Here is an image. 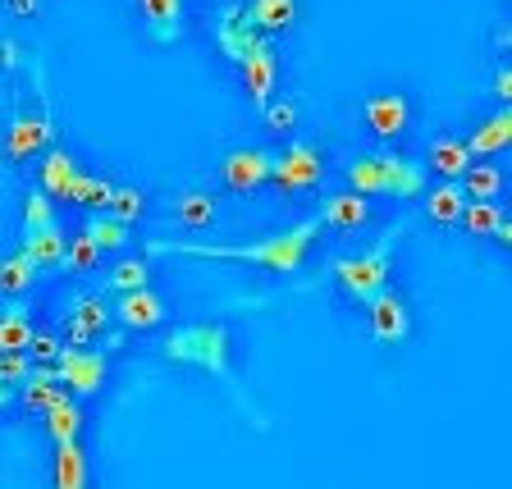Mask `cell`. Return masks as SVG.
<instances>
[{
  "instance_id": "obj_34",
  "label": "cell",
  "mask_w": 512,
  "mask_h": 489,
  "mask_svg": "<svg viewBox=\"0 0 512 489\" xmlns=\"http://www.w3.org/2000/svg\"><path fill=\"white\" fill-rule=\"evenodd\" d=\"M142 211H147V197H142L138 188H128V183H115V188H110V206H106L110 220L133 224Z\"/></svg>"
},
{
  "instance_id": "obj_2",
  "label": "cell",
  "mask_w": 512,
  "mask_h": 489,
  "mask_svg": "<svg viewBox=\"0 0 512 489\" xmlns=\"http://www.w3.org/2000/svg\"><path fill=\"white\" fill-rule=\"evenodd\" d=\"M348 188L362 197H398V202H416L426 192V165L407 160L398 151H362L348 160Z\"/></svg>"
},
{
  "instance_id": "obj_33",
  "label": "cell",
  "mask_w": 512,
  "mask_h": 489,
  "mask_svg": "<svg viewBox=\"0 0 512 489\" xmlns=\"http://www.w3.org/2000/svg\"><path fill=\"white\" fill-rule=\"evenodd\" d=\"M499 220H503V211H499V202H467L462 206V229H467L471 238H490L494 229H499Z\"/></svg>"
},
{
  "instance_id": "obj_27",
  "label": "cell",
  "mask_w": 512,
  "mask_h": 489,
  "mask_svg": "<svg viewBox=\"0 0 512 489\" xmlns=\"http://www.w3.org/2000/svg\"><path fill=\"white\" fill-rule=\"evenodd\" d=\"M421 202H426V220H435V224H458V220H462V206H467V197H462L458 183H439V188L421 192Z\"/></svg>"
},
{
  "instance_id": "obj_26",
  "label": "cell",
  "mask_w": 512,
  "mask_h": 489,
  "mask_svg": "<svg viewBox=\"0 0 512 489\" xmlns=\"http://www.w3.org/2000/svg\"><path fill=\"white\" fill-rule=\"evenodd\" d=\"M55 489H87V453L83 444H55Z\"/></svg>"
},
{
  "instance_id": "obj_29",
  "label": "cell",
  "mask_w": 512,
  "mask_h": 489,
  "mask_svg": "<svg viewBox=\"0 0 512 489\" xmlns=\"http://www.w3.org/2000/svg\"><path fill=\"white\" fill-rule=\"evenodd\" d=\"M32 279H37V266H32L23 252L0 256V293H5V298H23L32 288Z\"/></svg>"
},
{
  "instance_id": "obj_35",
  "label": "cell",
  "mask_w": 512,
  "mask_h": 489,
  "mask_svg": "<svg viewBox=\"0 0 512 489\" xmlns=\"http://www.w3.org/2000/svg\"><path fill=\"white\" fill-rule=\"evenodd\" d=\"M110 288H115V293H138V288H151V266L142 261V256H128V261H119V266L110 270Z\"/></svg>"
},
{
  "instance_id": "obj_20",
  "label": "cell",
  "mask_w": 512,
  "mask_h": 489,
  "mask_svg": "<svg viewBox=\"0 0 512 489\" xmlns=\"http://www.w3.org/2000/svg\"><path fill=\"white\" fill-rule=\"evenodd\" d=\"M28 339H32V311L23 298L5 302L0 307V352H28Z\"/></svg>"
},
{
  "instance_id": "obj_10",
  "label": "cell",
  "mask_w": 512,
  "mask_h": 489,
  "mask_svg": "<svg viewBox=\"0 0 512 489\" xmlns=\"http://www.w3.org/2000/svg\"><path fill=\"white\" fill-rule=\"evenodd\" d=\"M106 325H110V307L87 293V298H74V307H69V316L60 320V330L55 334H60L64 348H83V343H92Z\"/></svg>"
},
{
  "instance_id": "obj_41",
  "label": "cell",
  "mask_w": 512,
  "mask_h": 489,
  "mask_svg": "<svg viewBox=\"0 0 512 489\" xmlns=\"http://www.w3.org/2000/svg\"><path fill=\"white\" fill-rule=\"evenodd\" d=\"M494 96H499L503 106L512 101V74H508V69H499V74H494Z\"/></svg>"
},
{
  "instance_id": "obj_6",
  "label": "cell",
  "mask_w": 512,
  "mask_h": 489,
  "mask_svg": "<svg viewBox=\"0 0 512 489\" xmlns=\"http://www.w3.org/2000/svg\"><path fill=\"white\" fill-rule=\"evenodd\" d=\"M320 170H325V160H320L316 142H288V147L270 160V183H275L279 192H307L320 183Z\"/></svg>"
},
{
  "instance_id": "obj_24",
  "label": "cell",
  "mask_w": 512,
  "mask_h": 489,
  "mask_svg": "<svg viewBox=\"0 0 512 489\" xmlns=\"http://www.w3.org/2000/svg\"><path fill=\"white\" fill-rule=\"evenodd\" d=\"M215 42H220V51L229 55V60H243V55L256 46V32L247 28L238 10H224L220 23H215Z\"/></svg>"
},
{
  "instance_id": "obj_1",
  "label": "cell",
  "mask_w": 512,
  "mask_h": 489,
  "mask_svg": "<svg viewBox=\"0 0 512 489\" xmlns=\"http://www.w3.org/2000/svg\"><path fill=\"white\" fill-rule=\"evenodd\" d=\"M320 238V220H298L284 234L256 238V243H170V238H156L147 243L151 256H202V261H243V266L270 270V275H293V270L307 266L311 247Z\"/></svg>"
},
{
  "instance_id": "obj_39",
  "label": "cell",
  "mask_w": 512,
  "mask_h": 489,
  "mask_svg": "<svg viewBox=\"0 0 512 489\" xmlns=\"http://www.w3.org/2000/svg\"><path fill=\"white\" fill-rule=\"evenodd\" d=\"M32 375V362L28 352H0V384L5 389H14V384H23Z\"/></svg>"
},
{
  "instance_id": "obj_22",
  "label": "cell",
  "mask_w": 512,
  "mask_h": 489,
  "mask_svg": "<svg viewBox=\"0 0 512 489\" xmlns=\"http://www.w3.org/2000/svg\"><path fill=\"white\" fill-rule=\"evenodd\" d=\"M170 215L179 224H188V229H211L215 224V197L211 192H202V188H188V192H179L170 202Z\"/></svg>"
},
{
  "instance_id": "obj_21",
  "label": "cell",
  "mask_w": 512,
  "mask_h": 489,
  "mask_svg": "<svg viewBox=\"0 0 512 489\" xmlns=\"http://www.w3.org/2000/svg\"><path fill=\"white\" fill-rule=\"evenodd\" d=\"M46 435L55 439V444H74L78 435H83V407H78V398L64 394L60 403L46 407Z\"/></svg>"
},
{
  "instance_id": "obj_16",
  "label": "cell",
  "mask_w": 512,
  "mask_h": 489,
  "mask_svg": "<svg viewBox=\"0 0 512 489\" xmlns=\"http://www.w3.org/2000/svg\"><path fill=\"white\" fill-rule=\"evenodd\" d=\"M238 14H243V23L256 32V37H275V32L293 28V19H298V0H247Z\"/></svg>"
},
{
  "instance_id": "obj_11",
  "label": "cell",
  "mask_w": 512,
  "mask_h": 489,
  "mask_svg": "<svg viewBox=\"0 0 512 489\" xmlns=\"http://www.w3.org/2000/svg\"><path fill=\"white\" fill-rule=\"evenodd\" d=\"M270 151H261V147H238V151H229L224 156V165H220V174H224V188L229 192H256L261 183L270 179Z\"/></svg>"
},
{
  "instance_id": "obj_37",
  "label": "cell",
  "mask_w": 512,
  "mask_h": 489,
  "mask_svg": "<svg viewBox=\"0 0 512 489\" xmlns=\"http://www.w3.org/2000/svg\"><path fill=\"white\" fill-rule=\"evenodd\" d=\"M266 128L270 133H293L298 128V101L293 96H275V101H266Z\"/></svg>"
},
{
  "instance_id": "obj_38",
  "label": "cell",
  "mask_w": 512,
  "mask_h": 489,
  "mask_svg": "<svg viewBox=\"0 0 512 489\" xmlns=\"http://www.w3.org/2000/svg\"><path fill=\"white\" fill-rule=\"evenodd\" d=\"M60 334L55 330H32V339H28V362L32 366H55V357H60Z\"/></svg>"
},
{
  "instance_id": "obj_25",
  "label": "cell",
  "mask_w": 512,
  "mask_h": 489,
  "mask_svg": "<svg viewBox=\"0 0 512 489\" xmlns=\"http://www.w3.org/2000/svg\"><path fill=\"white\" fill-rule=\"evenodd\" d=\"M19 389H23L19 398H23V407H28V412H46L51 403H60V398H64V389H60V380H55L51 366H32V375L19 384Z\"/></svg>"
},
{
  "instance_id": "obj_19",
  "label": "cell",
  "mask_w": 512,
  "mask_h": 489,
  "mask_svg": "<svg viewBox=\"0 0 512 489\" xmlns=\"http://www.w3.org/2000/svg\"><path fill=\"white\" fill-rule=\"evenodd\" d=\"M64 243H69V234L60 229V220L51 224V229H37V234H23V247L19 252L28 256L37 270H51L60 266V256H64Z\"/></svg>"
},
{
  "instance_id": "obj_13",
  "label": "cell",
  "mask_w": 512,
  "mask_h": 489,
  "mask_svg": "<svg viewBox=\"0 0 512 489\" xmlns=\"http://www.w3.org/2000/svg\"><path fill=\"white\" fill-rule=\"evenodd\" d=\"M320 224H330V229H339V234H357V229H366V220H371V202H366L362 192H330L325 202H320Z\"/></svg>"
},
{
  "instance_id": "obj_9",
  "label": "cell",
  "mask_w": 512,
  "mask_h": 489,
  "mask_svg": "<svg viewBox=\"0 0 512 489\" xmlns=\"http://www.w3.org/2000/svg\"><path fill=\"white\" fill-rule=\"evenodd\" d=\"M238 64H243V87H247V96H252V106L275 101V87H279V55H275V46H270L266 37H256V46Z\"/></svg>"
},
{
  "instance_id": "obj_40",
  "label": "cell",
  "mask_w": 512,
  "mask_h": 489,
  "mask_svg": "<svg viewBox=\"0 0 512 489\" xmlns=\"http://www.w3.org/2000/svg\"><path fill=\"white\" fill-rule=\"evenodd\" d=\"M37 5H42V0H5V10H10L14 19H32V14H37Z\"/></svg>"
},
{
  "instance_id": "obj_12",
  "label": "cell",
  "mask_w": 512,
  "mask_h": 489,
  "mask_svg": "<svg viewBox=\"0 0 512 489\" xmlns=\"http://www.w3.org/2000/svg\"><path fill=\"white\" fill-rule=\"evenodd\" d=\"M362 119H366V128H371L380 142H394V138H403L407 119H412V101H407L403 92H380V96L366 101Z\"/></svg>"
},
{
  "instance_id": "obj_15",
  "label": "cell",
  "mask_w": 512,
  "mask_h": 489,
  "mask_svg": "<svg viewBox=\"0 0 512 489\" xmlns=\"http://www.w3.org/2000/svg\"><path fill=\"white\" fill-rule=\"evenodd\" d=\"M421 165H426V174H439V183H458L476 160H471V151L462 138H435Z\"/></svg>"
},
{
  "instance_id": "obj_5",
  "label": "cell",
  "mask_w": 512,
  "mask_h": 489,
  "mask_svg": "<svg viewBox=\"0 0 512 489\" xmlns=\"http://www.w3.org/2000/svg\"><path fill=\"white\" fill-rule=\"evenodd\" d=\"M55 380H60V389L69 398H92L101 394V384H106V352L101 348H60V357H55Z\"/></svg>"
},
{
  "instance_id": "obj_18",
  "label": "cell",
  "mask_w": 512,
  "mask_h": 489,
  "mask_svg": "<svg viewBox=\"0 0 512 489\" xmlns=\"http://www.w3.org/2000/svg\"><path fill=\"white\" fill-rule=\"evenodd\" d=\"M119 320H124V330H156L160 320H165V302L151 293V288H138V293H119Z\"/></svg>"
},
{
  "instance_id": "obj_3",
  "label": "cell",
  "mask_w": 512,
  "mask_h": 489,
  "mask_svg": "<svg viewBox=\"0 0 512 489\" xmlns=\"http://www.w3.org/2000/svg\"><path fill=\"white\" fill-rule=\"evenodd\" d=\"M403 234H407V224H389V234L375 247H366V252H357V256H339L330 266L334 284H339L352 302H371L380 288H389V252H394V243Z\"/></svg>"
},
{
  "instance_id": "obj_4",
  "label": "cell",
  "mask_w": 512,
  "mask_h": 489,
  "mask_svg": "<svg viewBox=\"0 0 512 489\" xmlns=\"http://www.w3.org/2000/svg\"><path fill=\"white\" fill-rule=\"evenodd\" d=\"M160 352L170 362L183 366H202L206 375H220V380H234V366H229V330L224 325H183L170 339L160 343Z\"/></svg>"
},
{
  "instance_id": "obj_28",
  "label": "cell",
  "mask_w": 512,
  "mask_h": 489,
  "mask_svg": "<svg viewBox=\"0 0 512 489\" xmlns=\"http://www.w3.org/2000/svg\"><path fill=\"white\" fill-rule=\"evenodd\" d=\"M458 188L467 202H494L503 192V170L499 165H471V170L458 179Z\"/></svg>"
},
{
  "instance_id": "obj_8",
  "label": "cell",
  "mask_w": 512,
  "mask_h": 489,
  "mask_svg": "<svg viewBox=\"0 0 512 489\" xmlns=\"http://www.w3.org/2000/svg\"><path fill=\"white\" fill-rule=\"evenodd\" d=\"M51 138H55V124L46 110H19L10 124V138H5V156H10V165H23L37 151L51 147Z\"/></svg>"
},
{
  "instance_id": "obj_36",
  "label": "cell",
  "mask_w": 512,
  "mask_h": 489,
  "mask_svg": "<svg viewBox=\"0 0 512 489\" xmlns=\"http://www.w3.org/2000/svg\"><path fill=\"white\" fill-rule=\"evenodd\" d=\"M51 224H55V202L42 188H32L28 202H23V234H37V229H51Z\"/></svg>"
},
{
  "instance_id": "obj_30",
  "label": "cell",
  "mask_w": 512,
  "mask_h": 489,
  "mask_svg": "<svg viewBox=\"0 0 512 489\" xmlns=\"http://www.w3.org/2000/svg\"><path fill=\"white\" fill-rule=\"evenodd\" d=\"M87 238L96 243V252H119V247H128V224H119V220H110L106 211H96L92 220H87V229H83Z\"/></svg>"
},
{
  "instance_id": "obj_32",
  "label": "cell",
  "mask_w": 512,
  "mask_h": 489,
  "mask_svg": "<svg viewBox=\"0 0 512 489\" xmlns=\"http://www.w3.org/2000/svg\"><path fill=\"white\" fill-rule=\"evenodd\" d=\"M96 261H101V252H96L92 238H87V234H74L69 243H64L60 270H64V275H87V270H96Z\"/></svg>"
},
{
  "instance_id": "obj_42",
  "label": "cell",
  "mask_w": 512,
  "mask_h": 489,
  "mask_svg": "<svg viewBox=\"0 0 512 489\" xmlns=\"http://www.w3.org/2000/svg\"><path fill=\"white\" fill-rule=\"evenodd\" d=\"M5 403H10V389H5V384H0V407H5Z\"/></svg>"
},
{
  "instance_id": "obj_17",
  "label": "cell",
  "mask_w": 512,
  "mask_h": 489,
  "mask_svg": "<svg viewBox=\"0 0 512 489\" xmlns=\"http://www.w3.org/2000/svg\"><path fill=\"white\" fill-rule=\"evenodd\" d=\"M78 160L69 156V151H60V147H46L42 151V183L37 188L51 197V202H69V192H74V179H78Z\"/></svg>"
},
{
  "instance_id": "obj_7",
  "label": "cell",
  "mask_w": 512,
  "mask_h": 489,
  "mask_svg": "<svg viewBox=\"0 0 512 489\" xmlns=\"http://www.w3.org/2000/svg\"><path fill=\"white\" fill-rule=\"evenodd\" d=\"M366 320H371V339L394 348L412 334V311H407V298L398 288H380L371 302H366Z\"/></svg>"
},
{
  "instance_id": "obj_14",
  "label": "cell",
  "mask_w": 512,
  "mask_h": 489,
  "mask_svg": "<svg viewBox=\"0 0 512 489\" xmlns=\"http://www.w3.org/2000/svg\"><path fill=\"white\" fill-rule=\"evenodd\" d=\"M138 14L151 42L174 46L183 37V0H138Z\"/></svg>"
},
{
  "instance_id": "obj_31",
  "label": "cell",
  "mask_w": 512,
  "mask_h": 489,
  "mask_svg": "<svg viewBox=\"0 0 512 489\" xmlns=\"http://www.w3.org/2000/svg\"><path fill=\"white\" fill-rule=\"evenodd\" d=\"M110 188H115L110 179H92V174H78V179H74V192H69V202L96 215V211H106V206H110Z\"/></svg>"
},
{
  "instance_id": "obj_23",
  "label": "cell",
  "mask_w": 512,
  "mask_h": 489,
  "mask_svg": "<svg viewBox=\"0 0 512 489\" xmlns=\"http://www.w3.org/2000/svg\"><path fill=\"white\" fill-rule=\"evenodd\" d=\"M508 142H512V115L499 110V115H490L485 124H476V133L467 138V151H471V160H476V156H494V151H503Z\"/></svg>"
}]
</instances>
